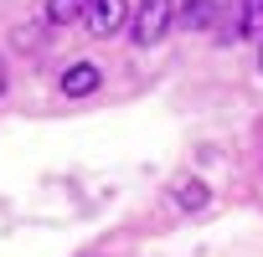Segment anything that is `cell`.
<instances>
[{"label":"cell","instance_id":"obj_1","mask_svg":"<svg viewBox=\"0 0 263 257\" xmlns=\"http://www.w3.org/2000/svg\"><path fill=\"white\" fill-rule=\"evenodd\" d=\"M171 26H176V6H171V0H140V11L129 16V36H135V47H155Z\"/></svg>","mask_w":263,"mask_h":257},{"label":"cell","instance_id":"obj_2","mask_svg":"<svg viewBox=\"0 0 263 257\" xmlns=\"http://www.w3.org/2000/svg\"><path fill=\"white\" fill-rule=\"evenodd\" d=\"M83 21H88L93 36H119V31L129 26V6H124V0H93Z\"/></svg>","mask_w":263,"mask_h":257},{"label":"cell","instance_id":"obj_3","mask_svg":"<svg viewBox=\"0 0 263 257\" xmlns=\"http://www.w3.org/2000/svg\"><path fill=\"white\" fill-rule=\"evenodd\" d=\"M98 82H103V72L93 62H72L57 88H62V98H88V93H98Z\"/></svg>","mask_w":263,"mask_h":257},{"label":"cell","instance_id":"obj_4","mask_svg":"<svg viewBox=\"0 0 263 257\" xmlns=\"http://www.w3.org/2000/svg\"><path fill=\"white\" fill-rule=\"evenodd\" d=\"M212 21H217V0H181L176 26H186V31H206Z\"/></svg>","mask_w":263,"mask_h":257},{"label":"cell","instance_id":"obj_5","mask_svg":"<svg viewBox=\"0 0 263 257\" xmlns=\"http://www.w3.org/2000/svg\"><path fill=\"white\" fill-rule=\"evenodd\" d=\"M93 0H47V26H72L78 16H88Z\"/></svg>","mask_w":263,"mask_h":257},{"label":"cell","instance_id":"obj_6","mask_svg":"<svg viewBox=\"0 0 263 257\" xmlns=\"http://www.w3.org/2000/svg\"><path fill=\"white\" fill-rule=\"evenodd\" d=\"M237 36H263V0H242L237 6Z\"/></svg>","mask_w":263,"mask_h":257},{"label":"cell","instance_id":"obj_7","mask_svg":"<svg viewBox=\"0 0 263 257\" xmlns=\"http://www.w3.org/2000/svg\"><path fill=\"white\" fill-rule=\"evenodd\" d=\"M176 201H181L186 211H201V206H206V185H196V180H186V185L176 190Z\"/></svg>","mask_w":263,"mask_h":257},{"label":"cell","instance_id":"obj_8","mask_svg":"<svg viewBox=\"0 0 263 257\" xmlns=\"http://www.w3.org/2000/svg\"><path fill=\"white\" fill-rule=\"evenodd\" d=\"M0 93H6V62H0Z\"/></svg>","mask_w":263,"mask_h":257},{"label":"cell","instance_id":"obj_9","mask_svg":"<svg viewBox=\"0 0 263 257\" xmlns=\"http://www.w3.org/2000/svg\"><path fill=\"white\" fill-rule=\"evenodd\" d=\"M258 67H263V62H258Z\"/></svg>","mask_w":263,"mask_h":257}]
</instances>
